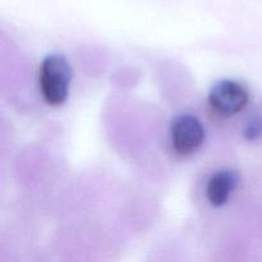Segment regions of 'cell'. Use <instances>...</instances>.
Masks as SVG:
<instances>
[{
  "mask_svg": "<svg viewBox=\"0 0 262 262\" xmlns=\"http://www.w3.org/2000/svg\"><path fill=\"white\" fill-rule=\"evenodd\" d=\"M250 101L245 86L235 81L223 79L215 83L209 94V105L222 117H233L242 112Z\"/></svg>",
  "mask_w": 262,
  "mask_h": 262,
  "instance_id": "2",
  "label": "cell"
},
{
  "mask_svg": "<svg viewBox=\"0 0 262 262\" xmlns=\"http://www.w3.org/2000/svg\"><path fill=\"white\" fill-rule=\"evenodd\" d=\"M238 182H239V176L237 171L230 169H224L214 174L206 187V196L210 204L215 207H220L227 204L230 194L237 188Z\"/></svg>",
  "mask_w": 262,
  "mask_h": 262,
  "instance_id": "4",
  "label": "cell"
},
{
  "mask_svg": "<svg viewBox=\"0 0 262 262\" xmlns=\"http://www.w3.org/2000/svg\"><path fill=\"white\" fill-rule=\"evenodd\" d=\"M72 79V69L63 55L46 56L40 66L38 86L43 101L50 106H60L66 102Z\"/></svg>",
  "mask_w": 262,
  "mask_h": 262,
  "instance_id": "1",
  "label": "cell"
},
{
  "mask_svg": "<svg viewBox=\"0 0 262 262\" xmlns=\"http://www.w3.org/2000/svg\"><path fill=\"white\" fill-rule=\"evenodd\" d=\"M170 138L177 154L191 155L196 152L204 143L205 128L193 115H179L171 122Z\"/></svg>",
  "mask_w": 262,
  "mask_h": 262,
  "instance_id": "3",
  "label": "cell"
},
{
  "mask_svg": "<svg viewBox=\"0 0 262 262\" xmlns=\"http://www.w3.org/2000/svg\"><path fill=\"white\" fill-rule=\"evenodd\" d=\"M262 135V119L257 118V119L251 120L250 123L247 124V127L245 128V137L247 140L252 141L258 138Z\"/></svg>",
  "mask_w": 262,
  "mask_h": 262,
  "instance_id": "5",
  "label": "cell"
}]
</instances>
